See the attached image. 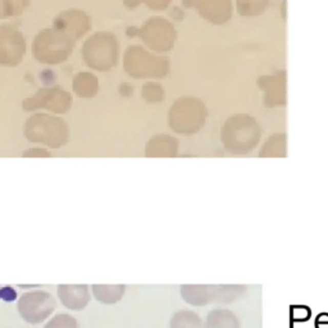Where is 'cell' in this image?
I'll list each match as a JSON object with an SVG mask.
<instances>
[{
    "label": "cell",
    "mask_w": 328,
    "mask_h": 328,
    "mask_svg": "<svg viewBox=\"0 0 328 328\" xmlns=\"http://www.w3.org/2000/svg\"><path fill=\"white\" fill-rule=\"evenodd\" d=\"M44 328H78L76 318L67 313H59L46 322Z\"/></svg>",
    "instance_id": "7"
},
{
    "label": "cell",
    "mask_w": 328,
    "mask_h": 328,
    "mask_svg": "<svg viewBox=\"0 0 328 328\" xmlns=\"http://www.w3.org/2000/svg\"><path fill=\"white\" fill-rule=\"evenodd\" d=\"M125 284H92L91 294L95 300L105 305L117 304L125 296Z\"/></svg>",
    "instance_id": "4"
},
{
    "label": "cell",
    "mask_w": 328,
    "mask_h": 328,
    "mask_svg": "<svg viewBox=\"0 0 328 328\" xmlns=\"http://www.w3.org/2000/svg\"><path fill=\"white\" fill-rule=\"evenodd\" d=\"M204 328H238V320L231 310L218 308L207 315Z\"/></svg>",
    "instance_id": "5"
},
{
    "label": "cell",
    "mask_w": 328,
    "mask_h": 328,
    "mask_svg": "<svg viewBox=\"0 0 328 328\" xmlns=\"http://www.w3.org/2000/svg\"><path fill=\"white\" fill-rule=\"evenodd\" d=\"M169 328H204V325L196 313L191 310H179L172 317Z\"/></svg>",
    "instance_id": "6"
},
{
    "label": "cell",
    "mask_w": 328,
    "mask_h": 328,
    "mask_svg": "<svg viewBox=\"0 0 328 328\" xmlns=\"http://www.w3.org/2000/svg\"><path fill=\"white\" fill-rule=\"evenodd\" d=\"M243 286H210V284H182L179 289L184 302L192 306H204L210 302H228L238 299Z\"/></svg>",
    "instance_id": "1"
},
{
    "label": "cell",
    "mask_w": 328,
    "mask_h": 328,
    "mask_svg": "<svg viewBox=\"0 0 328 328\" xmlns=\"http://www.w3.org/2000/svg\"><path fill=\"white\" fill-rule=\"evenodd\" d=\"M56 308L55 297L44 290H32L18 299L17 310L19 317L30 324L45 322Z\"/></svg>",
    "instance_id": "2"
},
{
    "label": "cell",
    "mask_w": 328,
    "mask_h": 328,
    "mask_svg": "<svg viewBox=\"0 0 328 328\" xmlns=\"http://www.w3.org/2000/svg\"><path fill=\"white\" fill-rule=\"evenodd\" d=\"M56 295L63 306L74 312L84 310L91 300L87 284H59Z\"/></svg>",
    "instance_id": "3"
}]
</instances>
